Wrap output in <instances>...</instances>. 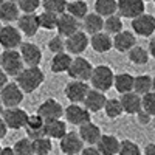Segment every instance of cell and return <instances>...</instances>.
Segmentation results:
<instances>
[{"mask_svg": "<svg viewBox=\"0 0 155 155\" xmlns=\"http://www.w3.org/2000/svg\"><path fill=\"white\" fill-rule=\"evenodd\" d=\"M152 92H155V76L152 78Z\"/></svg>", "mask_w": 155, "mask_h": 155, "instance_id": "cell-52", "label": "cell"}, {"mask_svg": "<svg viewBox=\"0 0 155 155\" xmlns=\"http://www.w3.org/2000/svg\"><path fill=\"white\" fill-rule=\"evenodd\" d=\"M2 149H3V147H2V146H0V152H2Z\"/></svg>", "mask_w": 155, "mask_h": 155, "instance_id": "cell-57", "label": "cell"}, {"mask_svg": "<svg viewBox=\"0 0 155 155\" xmlns=\"http://www.w3.org/2000/svg\"><path fill=\"white\" fill-rule=\"evenodd\" d=\"M6 2H12V3H19V0H6Z\"/></svg>", "mask_w": 155, "mask_h": 155, "instance_id": "cell-53", "label": "cell"}, {"mask_svg": "<svg viewBox=\"0 0 155 155\" xmlns=\"http://www.w3.org/2000/svg\"><path fill=\"white\" fill-rule=\"evenodd\" d=\"M79 27H81V22L78 20L76 17L70 16L68 12H64V14H61L59 19H58V28L56 30H58V34L59 36L67 39V37L73 36L74 33L81 31Z\"/></svg>", "mask_w": 155, "mask_h": 155, "instance_id": "cell-16", "label": "cell"}, {"mask_svg": "<svg viewBox=\"0 0 155 155\" xmlns=\"http://www.w3.org/2000/svg\"><path fill=\"white\" fill-rule=\"evenodd\" d=\"M6 134H8V126L5 124L2 116H0V140H3L6 137Z\"/></svg>", "mask_w": 155, "mask_h": 155, "instance_id": "cell-46", "label": "cell"}, {"mask_svg": "<svg viewBox=\"0 0 155 155\" xmlns=\"http://www.w3.org/2000/svg\"><path fill=\"white\" fill-rule=\"evenodd\" d=\"M71 61H73L71 54L65 53V51H64V53H59V54H54L53 59H51V64H50L51 71L56 73V74L68 71V68L71 65Z\"/></svg>", "mask_w": 155, "mask_h": 155, "instance_id": "cell-29", "label": "cell"}, {"mask_svg": "<svg viewBox=\"0 0 155 155\" xmlns=\"http://www.w3.org/2000/svg\"><path fill=\"white\" fill-rule=\"evenodd\" d=\"M67 6H68L67 0H42L44 11L53 12L56 16H61L64 12H67Z\"/></svg>", "mask_w": 155, "mask_h": 155, "instance_id": "cell-35", "label": "cell"}, {"mask_svg": "<svg viewBox=\"0 0 155 155\" xmlns=\"http://www.w3.org/2000/svg\"><path fill=\"white\" fill-rule=\"evenodd\" d=\"M67 12L70 16L76 17L78 20H84L85 16L88 14V5L84 0H71V2H68Z\"/></svg>", "mask_w": 155, "mask_h": 155, "instance_id": "cell-31", "label": "cell"}, {"mask_svg": "<svg viewBox=\"0 0 155 155\" xmlns=\"http://www.w3.org/2000/svg\"><path fill=\"white\" fill-rule=\"evenodd\" d=\"M78 134H79V137L82 138V141L87 146H96L99 138L102 137L99 126H96L93 121H88V123L79 126V132Z\"/></svg>", "mask_w": 155, "mask_h": 155, "instance_id": "cell-20", "label": "cell"}, {"mask_svg": "<svg viewBox=\"0 0 155 155\" xmlns=\"http://www.w3.org/2000/svg\"><path fill=\"white\" fill-rule=\"evenodd\" d=\"M137 118H138V123H140V124L147 126V124L150 123V120H152V116H150L149 113H146L144 110H140V112L137 113Z\"/></svg>", "mask_w": 155, "mask_h": 155, "instance_id": "cell-44", "label": "cell"}, {"mask_svg": "<svg viewBox=\"0 0 155 155\" xmlns=\"http://www.w3.org/2000/svg\"><path fill=\"white\" fill-rule=\"evenodd\" d=\"M90 45L92 48L96 51V53H107L113 48V37L106 33V31H101V33H96L90 37Z\"/></svg>", "mask_w": 155, "mask_h": 155, "instance_id": "cell-23", "label": "cell"}, {"mask_svg": "<svg viewBox=\"0 0 155 155\" xmlns=\"http://www.w3.org/2000/svg\"><path fill=\"white\" fill-rule=\"evenodd\" d=\"M58 19L59 16L53 14V12H48V11H42L41 14H39V25H41V28L44 30H56L58 28Z\"/></svg>", "mask_w": 155, "mask_h": 155, "instance_id": "cell-39", "label": "cell"}, {"mask_svg": "<svg viewBox=\"0 0 155 155\" xmlns=\"http://www.w3.org/2000/svg\"><path fill=\"white\" fill-rule=\"evenodd\" d=\"M82 28L87 34H96L104 31V17H101L96 12H88L82 20Z\"/></svg>", "mask_w": 155, "mask_h": 155, "instance_id": "cell-25", "label": "cell"}, {"mask_svg": "<svg viewBox=\"0 0 155 155\" xmlns=\"http://www.w3.org/2000/svg\"><path fill=\"white\" fill-rule=\"evenodd\" d=\"M20 56L27 67H39L42 62V50L36 44L25 42L20 45Z\"/></svg>", "mask_w": 155, "mask_h": 155, "instance_id": "cell-15", "label": "cell"}, {"mask_svg": "<svg viewBox=\"0 0 155 155\" xmlns=\"http://www.w3.org/2000/svg\"><path fill=\"white\" fill-rule=\"evenodd\" d=\"M134 92L140 96H144L152 92V78L149 74H138L135 76V84H134Z\"/></svg>", "mask_w": 155, "mask_h": 155, "instance_id": "cell-32", "label": "cell"}, {"mask_svg": "<svg viewBox=\"0 0 155 155\" xmlns=\"http://www.w3.org/2000/svg\"><path fill=\"white\" fill-rule=\"evenodd\" d=\"M153 2H155V0H153Z\"/></svg>", "mask_w": 155, "mask_h": 155, "instance_id": "cell-58", "label": "cell"}, {"mask_svg": "<svg viewBox=\"0 0 155 155\" xmlns=\"http://www.w3.org/2000/svg\"><path fill=\"white\" fill-rule=\"evenodd\" d=\"M79 155H101V152L96 149V146H87L82 149V152Z\"/></svg>", "mask_w": 155, "mask_h": 155, "instance_id": "cell-45", "label": "cell"}, {"mask_svg": "<svg viewBox=\"0 0 155 155\" xmlns=\"http://www.w3.org/2000/svg\"><path fill=\"white\" fill-rule=\"evenodd\" d=\"M64 116L65 120L73 124V126H82L90 120V112L84 107V104H70L65 107V112H64Z\"/></svg>", "mask_w": 155, "mask_h": 155, "instance_id": "cell-14", "label": "cell"}, {"mask_svg": "<svg viewBox=\"0 0 155 155\" xmlns=\"http://www.w3.org/2000/svg\"><path fill=\"white\" fill-rule=\"evenodd\" d=\"M120 146L121 141L110 134H102V137L96 143V149L101 152V155H118Z\"/></svg>", "mask_w": 155, "mask_h": 155, "instance_id": "cell-21", "label": "cell"}, {"mask_svg": "<svg viewBox=\"0 0 155 155\" xmlns=\"http://www.w3.org/2000/svg\"><path fill=\"white\" fill-rule=\"evenodd\" d=\"M25 132H27V137L30 140H37L45 137V120L37 113L30 115L28 123L25 126Z\"/></svg>", "mask_w": 155, "mask_h": 155, "instance_id": "cell-22", "label": "cell"}, {"mask_svg": "<svg viewBox=\"0 0 155 155\" xmlns=\"http://www.w3.org/2000/svg\"><path fill=\"white\" fill-rule=\"evenodd\" d=\"M17 28L20 30L22 34L33 37L37 34L41 25H39V14H22L17 20Z\"/></svg>", "mask_w": 155, "mask_h": 155, "instance_id": "cell-18", "label": "cell"}, {"mask_svg": "<svg viewBox=\"0 0 155 155\" xmlns=\"http://www.w3.org/2000/svg\"><path fill=\"white\" fill-rule=\"evenodd\" d=\"M144 0H118V14L123 19H135L144 14Z\"/></svg>", "mask_w": 155, "mask_h": 155, "instance_id": "cell-13", "label": "cell"}, {"mask_svg": "<svg viewBox=\"0 0 155 155\" xmlns=\"http://www.w3.org/2000/svg\"><path fill=\"white\" fill-rule=\"evenodd\" d=\"M0 155H16V153H14V149H12V147L6 146V147H3V149H2Z\"/></svg>", "mask_w": 155, "mask_h": 155, "instance_id": "cell-50", "label": "cell"}, {"mask_svg": "<svg viewBox=\"0 0 155 155\" xmlns=\"http://www.w3.org/2000/svg\"><path fill=\"white\" fill-rule=\"evenodd\" d=\"M118 155H143V150L132 140H123Z\"/></svg>", "mask_w": 155, "mask_h": 155, "instance_id": "cell-40", "label": "cell"}, {"mask_svg": "<svg viewBox=\"0 0 155 155\" xmlns=\"http://www.w3.org/2000/svg\"><path fill=\"white\" fill-rule=\"evenodd\" d=\"M93 8L96 14L107 19L118 12V0H96Z\"/></svg>", "mask_w": 155, "mask_h": 155, "instance_id": "cell-30", "label": "cell"}, {"mask_svg": "<svg viewBox=\"0 0 155 155\" xmlns=\"http://www.w3.org/2000/svg\"><path fill=\"white\" fill-rule=\"evenodd\" d=\"M0 61H2V53H0Z\"/></svg>", "mask_w": 155, "mask_h": 155, "instance_id": "cell-56", "label": "cell"}, {"mask_svg": "<svg viewBox=\"0 0 155 155\" xmlns=\"http://www.w3.org/2000/svg\"><path fill=\"white\" fill-rule=\"evenodd\" d=\"M120 101L123 104L124 113H127V115H137L141 110V96L135 92H129V93L121 95Z\"/></svg>", "mask_w": 155, "mask_h": 155, "instance_id": "cell-24", "label": "cell"}, {"mask_svg": "<svg viewBox=\"0 0 155 155\" xmlns=\"http://www.w3.org/2000/svg\"><path fill=\"white\" fill-rule=\"evenodd\" d=\"M3 2H6V0H0V5H2V3H3Z\"/></svg>", "mask_w": 155, "mask_h": 155, "instance_id": "cell-55", "label": "cell"}, {"mask_svg": "<svg viewBox=\"0 0 155 155\" xmlns=\"http://www.w3.org/2000/svg\"><path fill=\"white\" fill-rule=\"evenodd\" d=\"M33 147L36 155H50L51 150H53V143H51V138L42 137V138L33 140Z\"/></svg>", "mask_w": 155, "mask_h": 155, "instance_id": "cell-38", "label": "cell"}, {"mask_svg": "<svg viewBox=\"0 0 155 155\" xmlns=\"http://www.w3.org/2000/svg\"><path fill=\"white\" fill-rule=\"evenodd\" d=\"M12 149H14L16 155H36L34 147H33V140H30L28 137L17 140L14 146H12Z\"/></svg>", "mask_w": 155, "mask_h": 155, "instance_id": "cell-37", "label": "cell"}, {"mask_svg": "<svg viewBox=\"0 0 155 155\" xmlns=\"http://www.w3.org/2000/svg\"><path fill=\"white\" fill-rule=\"evenodd\" d=\"M22 33L19 28L12 27V25H3L2 31H0V45L3 47V50H17L20 48L22 42Z\"/></svg>", "mask_w": 155, "mask_h": 155, "instance_id": "cell-8", "label": "cell"}, {"mask_svg": "<svg viewBox=\"0 0 155 155\" xmlns=\"http://www.w3.org/2000/svg\"><path fill=\"white\" fill-rule=\"evenodd\" d=\"M104 31L109 33L110 36L121 33L123 31V17L120 14H115V16L104 19Z\"/></svg>", "mask_w": 155, "mask_h": 155, "instance_id": "cell-36", "label": "cell"}, {"mask_svg": "<svg viewBox=\"0 0 155 155\" xmlns=\"http://www.w3.org/2000/svg\"><path fill=\"white\" fill-rule=\"evenodd\" d=\"M2 118H3L5 124L8 126V129L20 130V129H25V126H27L30 115L20 107H12V109H5L3 110Z\"/></svg>", "mask_w": 155, "mask_h": 155, "instance_id": "cell-5", "label": "cell"}, {"mask_svg": "<svg viewBox=\"0 0 155 155\" xmlns=\"http://www.w3.org/2000/svg\"><path fill=\"white\" fill-rule=\"evenodd\" d=\"M144 2H146V0H144Z\"/></svg>", "mask_w": 155, "mask_h": 155, "instance_id": "cell-59", "label": "cell"}, {"mask_svg": "<svg viewBox=\"0 0 155 155\" xmlns=\"http://www.w3.org/2000/svg\"><path fill=\"white\" fill-rule=\"evenodd\" d=\"M2 28H3V22L0 20V31H2Z\"/></svg>", "mask_w": 155, "mask_h": 155, "instance_id": "cell-54", "label": "cell"}, {"mask_svg": "<svg viewBox=\"0 0 155 155\" xmlns=\"http://www.w3.org/2000/svg\"><path fill=\"white\" fill-rule=\"evenodd\" d=\"M141 110H144L150 116H155V92L141 96Z\"/></svg>", "mask_w": 155, "mask_h": 155, "instance_id": "cell-41", "label": "cell"}, {"mask_svg": "<svg viewBox=\"0 0 155 155\" xmlns=\"http://www.w3.org/2000/svg\"><path fill=\"white\" fill-rule=\"evenodd\" d=\"M48 50L51 51L53 54H59V53H64L65 51V41H64L62 36H54L48 41Z\"/></svg>", "mask_w": 155, "mask_h": 155, "instance_id": "cell-42", "label": "cell"}, {"mask_svg": "<svg viewBox=\"0 0 155 155\" xmlns=\"http://www.w3.org/2000/svg\"><path fill=\"white\" fill-rule=\"evenodd\" d=\"M134 84H135V76H132L130 73H118L115 74V82L113 87L120 95L134 92Z\"/></svg>", "mask_w": 155, "mask_h": 155, "instance_id": "cell-28", "label": "cell"}, {"mask_svg": "<svg viewBox=\"0 0 155 155\" xmlns=\"http://www.w3.org/2000/svg\"><path fill=\"white\" fill-rule=\"evenodd\" d=\"M44 81H45V74L41 70V67H27L16 76V82L22 88L23 93L36 92L44 84Z\"/></svg>", "mask_w": 155, "mask_h": 155, "instance_id": "cell-1", "label": "cell"}, {"mask_svg": "<svg viewBox=\"0 0 155 155\" xmlns=\"http://www.w3.org/2000/svg\"><path fill=\"white\" fill-rule=\"evenodd\" d=\"M0 68H2L8 76H17L23 68L25 62L20 56V51L17 50H3L2 61H0Z\"/></svg>", "mask_w": 155, "mask_h": 155, "instance_id": "cell-3", "label": "cell"}, {"mask_svg": "<svg viewBox=\"0 0 155 155\" xmlns=\"http://www.w3.org/2000/svg\"><path fill=\"white\" fill-rule=\"evenodd\" d=\"M90 44L88 34L85 31H78L73 36L65 39V50L68 54H74V56H81L84 51L87 50Z\"/></svg>", "mask_w": 155, "mask_h": 155, "instance_id": "cell-12", "label": "cell"}, {"mask_svg": "<svg viewBox=\"0 0 155 155\" xmlns=\"http://www.w3.org/2000/svg\"><path fill=\"white\" fill-rule=\"evenodd\" d=\"M106 102H107V96L104 93L99 92V90L90 88V92H88V95L82 104L90 113H98L101 110H104Z\"/></svg>", "mask_w": 155, "mask_h": 155, "instance_id": "cell-19", "label": "cell"}, {"mask_svg": "<svg viewBox=\"0 0 155 155\" xmlns=\"http://www.w3.org/2000/svg\"><path fill=\"white\" fill-rule=\"evenodd\" d=\"M147 51H149V56L155 58V37H152L149 44H147Z\"/></svg>", "mask_w": 155, "mask_h": 155, "instance_id": "cell-49", "label": "cell"}, {"mask_svg": "<svg viewBox=\"0 0 155 155\" xmlns=\"http://www.w3.org/2000/svg\"><path fill=\"white\" fill-rule=\"evenodd\" d=\"M90 92V85L84 81H70L65 88H64V93L65 98L71 102V104H82L85 101L87 95Z\"/></svg>", "mask_w": 155, "mask_h": 155, "instance_id": "cell-6", "label": "cell"}, {"mask_svg": "<svg viewBox=\"0 0 155 155\" xmlns=\"http://www.w3.org/2000/svg\"><path fill=\"white\" fill-rule=\"evenodd\" d=\"M113 82H115V73L109 65H98L93 68L92 78H90L92 88L106 93L113 87Z\"/></svg>", "mask_w": 155, "mask_h": 155, "instance_id": "cell-2", "label": "cell"}, {"mask_svg": "<svg viewBox=\"0 0 155 155\" xmlns=\"http://www.w3.org/2000/svg\"><path fill=\"white\" fill-rule=\"evenodd\" d=\"M59 147L64 155H79L85 147V143L78 132H67L65 137L59 140Z\"/></svg>", "mask_w": 155, "mask_h": 155, "instance_id": "cell-9", "label": "cell"}, {"mask_svg": "<svg viewBox=\"0 0 155 155\" xmlns=\"http://www.w3.org/2000/svg\"><path fill=\"white\" fill-rule=\"evenodd\" d=\"M137 45V36L134 31L123 30L121 33L113 36V48L120 53H129Z\"/></svg>", "mask_w": 155, "mask_h": 155, "instance_id": "cell-17", "label": "cell"}, {"mask_svg": "<svg viewBox=\"0 0 155 155\" xmlns=\"http://www.w3.org/2000/svg\"><path fill=\"white\" fill-rule=\"evenodd\" d=\"M104 112L107 115V118L110 120H116L124 113V109H123V104L120 98H107V102L104 106Z\"/></svg>", "mask_w": 155, "mask_h": 155, "instance_id": "cell-33", "label": "cell"}, {"mask_svg": "<svg viewBox=\"0 0 155 155\" xmlns=\"http://www.w3.org/2000/svg\"><path fill=\"white\" fill-rule=\"evenodd\" d=\"M20 8L17 3H12V2H3L0 5V20L3 23L9 25L11 22H17L20 17Z\"/></svg>", "mask_w": 155, "mask_h": 155, "instance_id": "cell-27", "label": "cell"}, {"mask_svg": "<svg viewBox=\"0 0 155 155\" xmlns=\"http://www.w3.org/2000/svg\"><path fill=\"white\" fill-rule=\"evenodd\" d=\"M17 5L23 14H34L42 3H41V0H19Z\"/></svg>", "mask_w": 155, "mask_h": 155, "instance_id": "cell-43", "label": "cell"}, {"mask_svg": "<svg viewBox=\"0 0 155 155\" xmlns=\"http://www.w3.org/2000/svg\"><path fill=\"white\" fill-rule=\"evenodd\" d=\"M127 54H129V61L132 64H135V65H146L149 62V58H150L149 51L143 47H138V45H135Z\"/></svg>", "mask_w": 155, "mask_h": 155, "instance_id": "cell-34", "label": "cell"}, {"mask_svg": "<svg viewBox=\"0 0 155 155\" xmlns=\"http://www.w3.org/2000/svg\"><path fill=\"white\" fill-rule=\"evenodd\" d=\"M93 68L95 67L90 64V61H87L82 56H76L71 61V65H70L67 74L73 81H84V82H87V81H90V78H92Z\"/></svg>", "mask_w": 155, "mask_h": 155, "instance_id": "cell-4", "label": "cell"}, {"mask_svg": "<svg viewBox=\"0 0 155 155\" xmlns=\"http://www.w3.org/2000/svg\"><path fill=\"white\" fill-rule=\"evenodd\" d=\"M64 112H65V109H64L62 104H61L58 99H54V98L45 99L42 104L37 107V115L42 116L45 121H50V120H62Z\"/></svg>", "mask_w": 155, "mask_h": 155, "instance_id": "cell-10", "label": "cell"}, {"mask_svg": "<svg viewBox=\"0 0 155 155\" xmlns=\"http://www.w3.org/2000/svg\"><path fill=\"white\" fill-rule=\"evenodd\" d=\"M3 110H5V106H3V101H2V96H0V116H2Z\"/></svg>", "mask_w": 155, "mask_h": 155, "instance_id": "cell-51", "label": "cell"}, {"mask_svg": "<svg viewBox=\"0 0 155 155\" xmlns=\"http://www.w3.org/2000/svg\"><path fill=\"white\" fill-rule=\"evenodd\" d=\"M143 155H155V143H149L143 149Z\"/></svg>", "mask_w": 155, "mask_h": 155, "instance_id": "cell-47", "label": "cell"}, {"mask_svg": "<svg viewBox=\"0 0 155 155\" xmlns=\"http://www.w3.org/2000/svg\"><path fill=\"white\" fill-rule=\"evenodd\" d=\"M67 134V123L62 120L45 121V137L51 140H61Z\"/></svg>", "mask_w": 155, "mask_h": 155, "instance_id": "cell-26", "label": "cell"}, {"mask_svg": "<svg viewBox=\"0 0 155 155\" xmlns=\"http://www.w3.org/2000/svg\"><path fill=\"white\" fill-rule=\"evenodd\" d=\"M0 96H2L5 109H12V107H19L22 104L25 93L17 85V82H8L2 90H0Z\"/></svg>", "mask_w": 155, "mask_h": 155, "instance_id": "cell-7", "label": "cell"}, {"mask_svg": "<svg viewBox=\"0 0 155 155\" xmlns=\"http://www.w3.org/2000/svg\"><path fill=\"white\" fill-rule=\"evenodd\" d=\"M6 84H8V74L0 68V90H2Z\"/></svg>", "mask_w": 155, "mask_h": 155, "instance_id": "cell-48", "label": "cell"}, {"mask_svg": "<svg viewBox=\"0 0 155 155\" xmlns=\"http://www.w3.org/2000/svg\"><path fill=\"white\" fill-rule=\"evenodd\" d=\"M130 25L132 31L141 37H150L155 33V17L152 14H147V12L132 19Z\"/></svg>", "mask_w": 155, "mask_h": 155, "instance_id": "cell-11", "label": "cell"}]
</instances>
